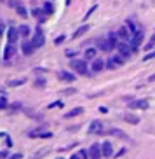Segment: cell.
<instances>
[{"label": "cell", "instance_id": "6da1fadb", "mask_svg": "<svg viewBox=\"0 0 155 159\" xmlns=\"http://www.w3.org/2000/svg\"><path fill=\"white\" fill-rule=\"evenodd\" d=\"M70 66L73 68V70H75L79 75H87V74H89V70H87V63H85V60H73V61L70 63Z\"/></svg>", "mask_w": 155, "mask_h": 159}, {"label": "cell", "instance_id": "7a4b0ae2", "mask_svg": "<svg viewBox=\"0 0 155 159\" xmlns=\"http://www.w3.org/2000/svg\"><path fill=\"white\" fill-rule=\"evenodd\" d=\"M141 42H143V32H136L134 35H132V39H131V47H132V53H134L140 45H141Z\"/></svg>", "mask_w": 155, "mask_h": 159}, {"label": "cell", "instance_id": "3957f363", "mask_svg": "<svg viewBox=\"0 0 155 159\" xmlns=\"http://www.w3.org/2000/svg\"><path fill=\"white\" fill-rule=\"evenodd\" d=\"M32 44L35 45V49L37 47H42L44 44H46V37H44V33L40 32V30H37V33H35V37L32 39Z\"/></svg>", "mask_w": 155, "mask_h": 159}, {"label": "cell", "instance_id": "277c9868", "mask_svg": "<svg viewBox=\"0 0 155 159\" xmlns=\"http://www.w3.org/2000/svg\"><path fill=\"white\" fill-rule=\"evenodd\" d=\"M119 54L120 56H124V58H129L131 54H132V47H131V45L129 44H125V42H122V44H119Z\"/></svg>", "mask_w": 155, "mask_h": 159}, {"label": "cell", "instance_id": "5b68a950", "mask_svg": "<svg viewBox=\"0 0 155 159\" xmlns=\"http://www.w3.org/2000/svg\"><path fill=\"white\" fill-rule=\"evenodd\" d=\"M89 157H91V159H99V157H103L101 145H98V143H93V145H91V149H89Z\"/></svg>", "mask_w": 155, "mask_h": 159}, {"label": "cell", "instance_id": "8992f818", "mask_svg": "<svg viewBox=\"0 0 155 159\" xmlns=\"http://www.w3.org/2000/svg\"><path fill=\"white\" fill-rule=\"evenodd\" d=\"M21 51H23L25 56H32L35 53V45L32 44V40H25L23 45H21Z\"/></svg>", "mask_w": 155, "mask_h": 159}, {"label": "cell", "instance_id": "52a82bcc", "mask_svg": "<svg viewBox=\"0 0 155 159\" xmlns=\"http://www.w3.org/2000/svg\"><path fill=\"white\" fill-rule=\"evenodd\" d=\"M7 39H9V44H16L17 39H19V30L14 28V26H11V28L7 30Z\"/></svg>", "mask_w": 155, "mask_h": 159}, {"label": "cell", "instance_id": "ba28073f", "mask_svg": "<svg viewBox=\"0 0 155 159\" xmlns=\"http://www.w3.org/2000/svg\"><path fill=\"white\" fill-rule=\"evenodd\" d=\"M101 152H103V157H112V154H113L112 142H103V145H101Z\"/></svg>", "mask_w": 155, "mask_h": 159}, {"label": "cell", "instance_id": "9c48e42d", "mask_svg": "<svg viewBox=\"0 0 155 159\" xmlns=\"http://www.w3.org/2000/svg\"><path fill=\"white\" fill-rule=\"evenodd\" d=\"M96 54H98V49L96 47H89V49H85V53H84V60L85 61H94Z\"/></svg>", "mask_w": 155, "mask_h": 159}, {"label": "cell", "instance_id": "30bf717a", "mask_svg": "<svg viewBox=\"0 0 155 159\" xmlns=\"http://www.w3.org/2000/svg\"><path fill=\"white\" fill-rule=\"evenodd\" d=\"M106 66V63L103 61V60H99V58H96L94 61H93V66H91V70L94 72V74H98V72H101L103 68Z\"/></svg>", "mask_w": 155, "mask_h": 159}, {"label": "cell", "instance_id": "8fae6325", "mask_svg": "<svg viewBox=\"0 0 155 159\" xmlns=\"http://www.w3.org/2000/svg\"><path fill=\"white\" fill-rule=\"evenodd\" d=\"M58 77H59L61 81H64V82H73V81H75V75H73L72 72H66V70H61V72L58 74Z\"/></svg>", "mask_w": 155, "mask_h": 159}, {"label": "cell", "instance_id": "7c38bea8", "mask_svg": "<svg viewBox=\"0 0 155 159\" xmlns=\"http://www.w3.org/2000/svg\"><path fill=\"white\" fill-rule=\"evenodd\" d=\"M129 108H148V101L146 100H134L129 103Z\"/></svg>", "mask_w": 155, "mask_h": 159}, {"label": "cell", "instance_id": "4fadbf2b", "mask_svg": "<svg viewBox=\"0 0 155 159\" xmlns=\"http://www.w3.org/2000/svg\"><path fill=\"white\" fill-rule=\"evenodd\" d=\"M14 54H16V45H14V44H7V45H5V53H4V58H5V60H11Z\"/></svg>", "mask_w": 155, "mask_h": 159}, {"label": "cell", "instance_id": "5bb4252c", "mask_svg": "<svg viewBox=\"0 0 155 159\" xmlns=\"http://www.w3.org/2000/svg\"><path fill=\"white\" fill-rule=\"evenodd\" d=\"M117 37H119V39H122V40H129V39H131V32H129V28H127V26L119 28Z\"/></svg>", "mask_w": 155, "mask_h": 159}, {"label": "cell", "instance_id": "9a60e30c", "mask_svg": "<svg viewBox=\"0 0 155 159\" xmlns=\"http://www.w3.org/2000/svg\"><path fill=\"white\" fill-rule=\"evenodd\" d=\"M89 133H103V124L101 121H93L89 126Z\"/></svg>", "mask_w": 155, "mask_h": 159}, {"label": "cell", "instance_id": "2e32d148", "mask_svg": "<svg viewBox=\"0 0 155 159\" xmlns=\"http://www.w3.org/2000/svg\"><path fill=\"white\" fill-rule=\"evenodd\" d=\"M80 114H84V108H82V107H77V108H72L70 112H66L64 117L70 119V117H77V116H80Z\"/></svg>", "mask_w": 155, "mask_h": 159}, {"label": "cell", "instance_id": "e0dca14e", "mask_svg": "<svg viewBox=\"0 0 155 159\" xmlns=\"http://www.w3.org/2000/svg\"><path fill=\"white\" fill-rule=\"evenodd\" d=\"M124 119H125V122H129V124H140V117L134 116V114H125Z\"/></svg>", "mask_w": 155, "mask_h": 159}, {"label": "cell", "instance_id": "ac0fdd59", "mask_svg": "<svg viewBox=\"0 0 155 159\" xmlns=\"http://www.w3.org/2000/svg\"><path fill=\"white\" fill-rule=\"evenodd\" d=\"M108 42H110V47H112V49H117L119 47V40H117V35L115 33H110L108 35Z\"/></svg>", "mask_w": 155, "mask_h": 159}, {"label": "cell", "instance_id": "d6986e66", "mask_svg": "<svg viewBox=\"0 0 155 159\" xmlns=\"http://www.w3.org/2000/svg\"><path fill=\"white\" fill-rule=\"evenodd\" d=\"M98 47L101 49V51H112V47H110V42H108V39L105 40V39H101L99 42H98Z\"/></svg>", "mask_w": 155, "mask_h": 159}, {"label": "cell", "instance_id": "ffe728a7", "mask_svg": "<svg viewBox=\"0 0 155 159\" xmlns=\"http://www.w3.org/2000/svg\"><path fill=\"white\" fill-rule=\"evenodd\" d=\"M108 133H110V135H112V136H117V138H125V140H127V135H125L124 131H120V129H117V128H113V129H110Z\"/></svg>", "mask_w": 155, "mask_h": 159}, {"label": "cell", "instance_id": "44dd1931", "mask_svg": "<svg viewBox=\"0 0 155 159\" xmlns=\"http://www.w3.org/2000/svg\"><path fill=\"white\" fill-rule=\"evenodd\" d=\"M17 30H19V37H23V39H26L30 35V26L28 25H21Z\"/></svg>", "mask_w": 155, "mask_h": 159}, {"label": "cell", "instance_id": "7402d4cb", "mask_svg": "<svg viewBox=\"0 0 155 159\" xmlns=\"http://www.w3.org/2000/svg\"><path fill=\"white\" fill-rule=\"evenodd\" d=\"M89 28H91L89 25H84V26H80V28H79V30L73 33V39H79V37H82L85 32H89Z\"/></svg>", "mask_w": 155, "mask_h": 159}, {"label": "cell", "instance_id": "603a6c76", "mask_svg": "<svg viewBox=\"0 0 155 159\" xmlns=\"http://www.w3.org/2000/svg\"><path fill=\"white\" fill-rule=\"evenodd\" d=\"M30 136H40V138H51L52 133H40V131H32Z\"/></svg>", "mask_w": 155, "mask_h": 159}, {"label": "cell", "instance_id": "cb8c5ba5", "mask_svg": "<svg viewBox=\"0 0 155 159\" xmlns=\"http://www.w3.org/2000/svg\"><path fill=\"white\" fill-rule=\"evenodd\" d=\"M49 150H51L49 147H46V149H40V150H37V152L33 154V157H35V159H38V157H44V156H46Z\"/></svg>", "mask_w": 155, "mask_h": 159}, {"label": "cell", "instance_id": "d4e9b609", "mask_svg": "<svg viewBox=\"0 0 155 159\" xmlns=\"http://www.w3.org/2000/svg\"><path fill=\"white\" fill-rule=\"evenodd\" d=\"M112 60L117 63V66H120V65H124V63H125V58H124V56H120V54H115V56H112Z\"/></svg>", "mask_w": 155, "mask_h": 159}, {"label": "cell", "instance_id": "484cf974", "mask_svg": "<svg viewBox=\"0 0 155 159\" xmlns=\"http://www.w3.org/2000/svg\"><path fill=\"white\" fill-rule=\"evenodd\" d=\"M16 12H17L21 18H26V16H28V11H26L23 5H17V7H16Z\"/></svg>", "mask_w": 155, "mask_h": 159}, {"label": "cell", "instance_id": "4316f807", "mask_svg": "<svg viewBox=\"0 0 155 159\" xmlns=\"http://www.w3.org/2000/svg\"><path fill=\"white\" fill-rule=\"evenodd\" d=\"M44 11H46V14H52L54 12V5L51 2H46L44 4Z\"/></svg>", "mask_w": 155, "mask_h": 159}, {"label": "cell", "instance_id": "83f0119b", "mask_svg": "<svg viewBox=\"0 0 155 159\" xmlns=\"http://www.w3.org/2000/svg\"><path fill=\"white\" fill-rule=\"evenodd\" d=\"M44 12H46V11H42V9H33V11H32V14H33L35 18H40L42 21H44Z\"/></svg>", "mask_w": 155, "mask_h": 159}, {"label": "cell", "instance_id": "f1b7e54d", "mask_svg": "<svg viewBox=\"0 0 155 159\" xmlns=\"http://www.w3.org/2000/svg\"><path fill=\"white\" fill-rule=\"evenodd\" d=\"M125 25H127V28H129V32H131V33H136V32H138V30H136V26H134V23H132L131 19H127V21H125Z\"/></svg>", "mask_w": 155, "mask_h": 159}, {"label": "cell", "instance_id": "f546056e", "mask_svg": "<svg viewBox=\"0 0 155 159\" xmlns=\"http://www.w3.org/2000/svg\"><path fill=\"white\" fill-rule=\"evenodd\" d=\"M21 84H25V79H16V81H9V86H11V87L21 86Z\"/></svg>", "mask_w": 155, "mask_h": 159}, {"label": "cell", "instance_id": "4dcf8cb0", "mask_svg": "<svg viewBox=\"0 0 155 159\" xmlns=\"http://www.w3.org/2000/svg\"><path fill=\"white\" fill-rule=\"evenodd\" d=\"M106 68H108V70H115V68H117V63H115L112 58H110V60L106 61Z\"/></svg>", "mask_w": 155, "mask_h": 159}, {"label": "cell", "instance_id": "1f68e13d", "mask_svg": "<svg viewBox=\"0 0 155 159\" xmlns=\"http://www.w3.org/2000/svg\"><path fill=\"white\" fill-rule=\"evenodd\" d=\"M153 45H155V33L152 35V39H150V42L146 44V47H145V49L148 51V49H152V47H153Z\"/></svg>", "mask_w": 155, "mask_h": 159}, {"label": "cell", "instance_id": "d6a6232c", "mask_svg": "<svg viewBox=\"0 0 155 159\" xmlns=\"http://www.w3.org/2000/svg\"><path fill=\"white\" fill-rule=\"evenodd\" d=\"M79 154H80L82 159H91V157H89V150H80Z\"/></svg>", "mask_w": 155, "mask_h": 159}, {"label": "cell", "instance_id": "836d02e7", "mask_svg": "<svg viewBox=\"0 0 155 159\" xmlns=\"http://www.w3.org/2000/svg\"><path fill=\"white\" fill-rule=\"evenodd\" d=\"M35 86H37V87H44V86H46V81H44V79H38V81L35 82Z\"/></svg>", "mask_w": 155, "mask_h": 159}, {"label": "cell", "instance_id": "e575fe53", "mask_svg": "<svg viewBox=\"0 0 155 159\" xmlns=\"http://www.w3.org/2000/svg\"><path fill=\"white\" fill-rule=\"evenodd\" d=\"M63 40H64V35H59V37L54 40V44H56V45H59V44H63Z\"/></svg>", "mask_w": 155, "mask_h": 159}, {"label": "cell", "instance_id": "d590c367", "mask_svg": "<svg viewBox=\"0 0 155 159\" xmlns=\"http://www.w3.org/2000/svg\"><path fill=\"white\" fill-rule=\"evenodd\" d=\"M152 58H155V53H148V54H146L145 58H143V61H150Z\"/></svg>", "mask_w": 155, "mask_h": 159}, {"label": "cell", "instance_id": "8d00e7d4", "mask_svg": "<svg viewBox=\"0 0 155 159\" xmlns=\"http://www.w3.org/2000/svg\"><path fill=\"white\" fill-rule=\"evenodd\" d=\"M9 157V152L7 150H0V159H7Z\"/></svg>", "mask_w": 155, "mask_h": 159}, {"label": "cell", "instance_id": "74e56055", "mask_svg": "<svg viewBox=\"0 0 155 159\" xmlns=\"http://www.w3.org/2000/svg\"><path fill=\"white\" fill-rule=\"evenodd\" d=\"M23 157V154H12V156H9L7 159H21Z\"/></svg>", "mask_w": 155, "mask_h": 159}, {"label": "cell", "instance_id": "f35d334b", "mask_svg": "<svg viewBox=\"0 0 155 159\" xmlns=\"http://www.w3.org/2000/svg\"><path fill=\"white\" fill-rule=\"evenodd\" d=\"M75 93V89H64L63 91V95H73Z\"/></svg>", "mask_w": 155, "mask_h": 159}, {"label": "cell", "instance_id": "ab89813d", "mask_svg": "<svg viewBox=\"0 0 155 159\" xmlns=\"http://www.w3.org/2000/svg\"><path fill=\"white\" fill-rule=\"evenodd\" d=\"M94 9H96V5H93V7L89 9V12H87V14H85V19H87V18H89V16H91V14L94 12Z\"/></svg>", "mask_w": 155, "mask_h": 159}, {"label": "cell", "instance_id": "60d3db41", "mask_svg": "<svg viewBox=\"0 0 155 159\" xmlns=\"http://www.w3.org/2000/svg\"><path fill=\"white\" fill-rule=\"evenodd\" d=\"M7 107V103H5V100L2 98V100H0V108H5Z\"/></svg>", "mask_w": 155, "mask_h": 159}, {"label": "cell", "instance_id": "b9f144b4", "mask_svg": "<svg viewBox=\"0 0 155 159\" xmlns=\"http://www.w3.org/2000/svg\"><path fill=\"white\" fill-rule=\"evenodd\" d=\"M66 56L72 58V56H75V53H73V51H66Z\"/></svg>", "mask_w": 155, "mask_h": 159}, {"label": "cell", "instance_id": "7bdbcfd3", "mask_svg": "<svg viewBox=\"0 0 155 159\" xmlns=\"http://www.w3.org/2000/svg\"><path fill=\"white\" fill-rule=\"evenodd\" d=\"M70 159H82V157H80V154H73V156H72Z\"/></svg>", "mask_w": 155, "mask_h": 159}, {"label": "cell", "instance_id": "ee69618b", "mask_svg": "<svg viewBox=\"0 0 155 159\" xmlns=\"http://www.w3.org/2000/svg\"><path fill=\"white\" fill-rule=\"evenodd\" d=\"M122 154H125V149H122V150H120L119 154H115V157H119V156H122Z\"/></svg>", "mask_w": 155, "mask_h": 159}, {"label": "cell", "instance_id": "f6af8a7d", "mask_svg": "<svg viewBox=\"0 0 155 159\" xmlns=\"http://www.w3.org/2000/svg\"><path fill=\"white\" fill-rule=\"evenodd\" d=\"M148 81H150V82H153V81H155V74H153V75H150V77H148Z\"/></svg>", "mask_w": 155, "mask_h": 159}, {"label": "cell", "instance_id": "bcb514c9", "mask_svg": "<svg viewBox=\"0 0 155 159\" xmlns=\"http://www.w3.org/2000/svg\"><path fill=\"white\" fill-rule=\"evenodd\" d=\"M2 32H4V25H0V37H2Z\"/></svg>", "mask_w": 155, "mask_h": 159}, {"label": "cell", "instance_id": "7dc6e473", "mask_svg": "<svg viewBox=\"0 0 155 159\" xmlns=\"http://www.w3.org/2000/svg\"><path fill=\"white\" fill-rule=\"evenodd\" d=\"M56 159H63V157H56Z\"/></svg>", "mask_w": 155, "mask_h": 159}, {"label": "cell", "instance_id": "c3c4849f", "mask_svg": "<svg viewBox=\"0 0 155 159\" xmlns=\"http://www.w3.org/2000/svg\"><path fill=\"white\" fill-rule=\"evenodd\" d=\"M0 25H2V21H0Z\"/></svg>", "mask_w": 155, "mask_h": 159}]
</instances>
